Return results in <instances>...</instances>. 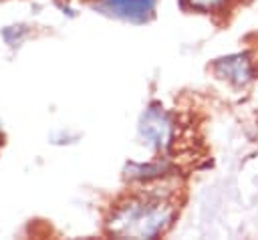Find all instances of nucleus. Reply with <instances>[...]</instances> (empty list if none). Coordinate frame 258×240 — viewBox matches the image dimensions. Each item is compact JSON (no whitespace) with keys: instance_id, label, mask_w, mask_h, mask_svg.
I'll list each match as a JSON object with an SVG mask.
<instances>
[{"instance_id":"nucleus-6","label":"nucleus","mask_w":258,"mask_h":240,"mask_svg":"<svg viewBox=\"0 0 258 240\" xmlns=\"http://www.w3.org/2000/svg\"><path fill=\"white\" fill-rule=\"evenodd\" d=\"M185 4L191 10L204 12V14H212V12H222L228 6V0H185Z\"/></svg>"},{"instance_id":"nucleus-4","label":"nucleus","mask_w":258,"mask_h":240,"mask_svg":"<svg viewBox=\"0 0 258 240\" xmlns=\"http://www.w3.org/2000/svg\"><path fill=\"white\" fill-rule=\"evenodd\" d=\"M212 71L218 79L234 87H246L256 77V67L248 52H234V54L220 56L212 63Z\"/></svg>"},{"instance_id":"nucleus-7","label":"nucleus","mask_w":258,"mask_h":240,"mask_svg":"<svg viewBox=\"0 0 258 240\" xmlns=\"http://www.w3.org/2000/svg\"><path fill=\"white\" fill-rule=\"evenodd\" d=\"M28 26H24V24H14V26H6L4 30H2V38L6 40V44H10V46H18L26 36H28Z\"/></svg>"},{"instance_id":"nucleus-5","label":"nucleus","mask_w":258,"mask_h":240,"mask_svg":"<svg viewBox=\"0 0 258 240\" xmlns=\"http://www.w3.org/2000/svg\"><path fill=\"white\" fill-rule=\"evenodd\" d=\"M173 171L171 163L167 159H155L147 163H127L125 165V177L129 182L137 184H153L159 179H165Z\"/></svg>"},{"instance_id":"nucleus-2","label":"nucleus","mask_w":258,"mask_h":240,"mask_svg":"<svg viewBox=\"0 0 258 240\" xmlns=\"http://www.w3.org/2000/svg\"><path fill=\"white\" fill-rule=\"evenodd\" d=\"M137 131L145 147H149L155 153H165L171 149L177 135L175 117L161 103H151L141 113Z\"/></svg>"},{"instance_id":"nucleus-3","label":"nucleus","mask_w":258,"mask_h":240,"mask_svg":"<svg viewBox=\"0 0 258 240\" xmlns=\"http://www.w3.org/2000/svg\"><path fill=\"white\" fill-rule=\"evenodd\" d=\"M157 0H95L93 8L109 18H117L123 22L145 24L155 14Z\"/></svg>"},{"instance_id":"nucleus-1","label":"nucleus","mask_w":258,"mask_h":240,"mask_svg":"<svg viewBox=\"0 0 258 240\" xmlns=\"http://www.w3.org/2000/svg\"><path fill=\"white\" fill-rule=\"evenodd\" d=\"M177 216L175 192L151 188L117 202L107 216V232L115 238H159Z\"/></svg>"}]
</instances>
